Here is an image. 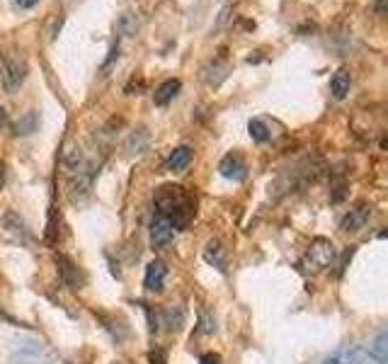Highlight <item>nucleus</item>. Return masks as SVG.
<instances>
[{
  "label": "nucleus",
  "mask_w": 388,
  "mask_h": 364,
  "mask_svg": "<svg viewBox=\"0 0 388 364\" xmlns=\"http://www.w3.org/2000/svg\"><path fill=\"white\" fill-rule=\"evenodd\" d=\"M148 362L151 364H165V350H153V352L148 354Z\"/></svg>",
  "instance_id": "obj_16"
},
{
  "label": "nucleus",
  "mask_w": 388,
  "mask_h": 364,
  "mask_svg": "<svg viewBox=\"0 0 388 364\" xmlns=\"http://www.w3.org/2000/svg\"><path fill=\"white\" fill-rule=\"evenodd\" d=\"M192 163V148L190 146H177L170 155H168V170L182 172Z\"/></svg>",
  "instance_id": "obj_9"
},
{
  "label": "nucleus",
  "mask_w": 388,
  "mask_h": 364,
  "mask_svg": "<svg viewBox=\"0 0 388 364\" xmlns=\"http://www.w3.org/2000/svg\"><path fill=\"white\" fill-rule=\"evenodd\" d=\"M37 3H39V0H15L17 8H34Z\"/></svg>",
  "instance_id": "obj_18"
},
{
  "label": "nucleus",
  "mask_w": 388,
  "mask_h": 364,
  "mask_svg": "<svg viewBox=\"0 0 388 364\" xmlns=\"http://www.w3.org/2000/svg\"><path fill=\"white\" fill-rule=\"evenodd\" d=\"M5 122V112H3V107H0V124Z\"/></svg>",
  "instance_id": "obj_20"
},
{
  "label": "nucleus",
  "mask_w": 388,
  "mask_h": 364,
  "mask_svg": "<svg viewBox=\"0 0 388 364\" xmlns=\"http://www.w3.org/2000/svg\"><path fill=\"white\" fill-rule=\"evenodd\" d=\"M165 279H168V268H165L163 260H153V263H148V268H146V277H144L146 289L160 294V291L165 289Z\"/></svg>",
  "instance_id": "obj_6"
},
{
  "label": "nucleus",
  "mask_w": 388,
  "mask_h": 364,
  "mask_svg": "<svg viewBox=\"0 0 388 364\" xmlns=\"http://www.w3.org/2000/svg\"><path fill=\"white\" fill-rule=\"evenodd\" d=\"M199 364H221V357H218L216 352H207V354H202Z\"/></svg>",
  "instance_id": "obj_17"
},
{
  "label": "nucleus",
  "mask_w": 388,
  "mask_h": 364,
  "mask_svg": "<svg viewBox=\"0 0 388 364\" xmlns=\"http://www.w3.org/2000/svg\"><path fill=\"white\" fill-rule=\"evenodd\" d=\"M369 216H372V207L369 204H357V207H352L350 211L345 214V219L340 221V229L342 231H347V233H354V231H359V229H364V224L369 221Z\"/></svg>",
  "instance_id": "obj_5"
},
{
  "label": "nucleus",
  "mask_w": 388,
  "mask_h": 364,
  "mask_svg": "<svg viewBox=\"0 0 388 364\" xmlns=\"http://www.w3.org/2000/svg\"><path fill=\"white\" fill-rule=\"evenodd\" d=\"M248 131H250L253 141H257V144H267V141L272 139L270 129H267L265 122H260V119H253L250 124H248Z\"/></svg>",
  "instance_id": "obj_13"
},
{
  "label": "nucleus",
  "mask_w": 388,
  "mask_h": 364,
  "mask_svg": "<svg viewBox=\"0 0 388 364\" xmlns=\"http://www.w3.org/2000/svg\"><path fill=\"white\" fill-rule=\"evenodd\" d=\"M218 170H221V175L224 177H229V180H243L245 177V163L238 153H229L224 161H221Z\"/></svg>",
  "instance_id": "obj_8"
},
{
  "label": "nucleus",
  "mask_w": 388,
  "mask_h": 364,
  "mask_svg": "<svg viewBox=\"0 0 388 364\" xmlns=\"http://www.w3.org/2000/svg\"><path fill=\"white\" fill-rule=\"evenodd\" d=\"M330 92H333L337 100L347 97V92H350V73H347V70H337V73L330 78Z\"/></svg>",
  "instance_id": "obj_11"
},
{
  "label": "nucleus",
  "mask_w": 388,
  "mask_h": 364,
  "mask_svg": "<svg viewBox=\"0 0 388 364\" xmlns=\"http://www.w3.org/2000/svg\"><path fill=\"white\" fill-rule=\"evenodd\" d=\"M333 260H335V246H333L330 241H325V238H315V241L309 246V250H306V255H303L301 265L306 270L318 272V270L330 268Z\"/></svg>",
  "instance_id": "obj_2"
},
{
  "label": "nucleus",
  "mask_w": 388,
  "mask_h": 364,
  "mask_svg": "<svg viewBox=\"0 0 388 364\" xmlns=\"http://www.w3.org/2000/svg\"><path fill=\"white\" fill-rule=\"evenodd\" d=\"M155 202V214L170 219L172 226L177 229H185L187 224L194 216V202L192 197L185 192V187H177V185H163V187L155 192L153 197Z\"/></svg>",
  "instance_id": "obj_1"
},
{
  "label": "nucleus",
  "mask_w": 388,
  "mask_h": 364,
  "mask_svg": "<svg viewBox=\"0 0 388 364\" xmlns=\"http://www.w3.org/2000/svg\"><path fill=\"white\" fill-rule=\"evenodd\" d=\"M325 364H381L372 352L367 350H359V348H352V350H340V352L330 354L325 359Z\"/></svg>",
  "instance_id": "obj_3"
},
{
  "label": "nucleus",
  "mask_w": 388,
  "mask_h": 364,
  "mask_svg": "<svg viewBox=\"0 0 388 364\" xmlns=\"http://www.w3.org/2000/svg\"><path fill=\"white\" fill-rule=\"evenodd\" d=\"M3 185H5V168L0 166V187H3Z\"/></svg>",
  "instance_id": "obj_19"
},
{
  "label": "nucleus",
  "mask_w": 388,
  "mask_h": 364,
  "mask_svg": "<svg viewBox=\"0 0 388 364\" xmlns=\"http://www.w3.org/2000/svg\"><path fill=\"white\" fill-rule=\"evenodd\" d=\"M204 260H207L209 265H214V268L224 270L226 260H224V248H221V243H218V241H209L207 243V250H204Z\"/></svg>",
  "instance_id": "obj_12"
},
{
  "label": "nucleus",
  "mask_w": 388,
  "mask_h": 364,
  "mask_svg": "<svg viewBox=\"0 0 388 364\" xmlns=\"http://www.w3.org/2000/svg\"><path fill=\"white\" fill-rule=\"evenodd\" d=\"M25 75H27V64H25V61H20V59L8 61L5 68H3V86H5L8 90H15V88L22 86Z\"/></svg>",
  "instance_id": "obj_7"
},
{
  "label": "nucleus",
  "mask_w": 388,
  "mask_h": 364,
  "mask_svg": "<svg viewBox=\"0 0 388 364\" xmlns=\"http://www.w3.org/2000/svg\"><path fill=\"white\" fill-rule=\"evenodd\" d=\"M180 88H182L180 81H165V83H160L158 90H155V105H160V107L170 105V102L177 97V92H180Z\"/></svg>",
  "instance_id": "obj_10"
},
{
  "label": "nucleus",
  "mask_w": 388,
  "mask_h": 364,
  "mask_svg": "<svg viewBox=\"0 0 388 364\" xmlns=\"http://www.w3.org/2000/svg\"><path fill=\"white\" fill-rule=\"evenodd\" d=\"M175 236V226H172L170 219H165V216L155 214L153 221H151V241L153 246H168Z\"/></svg>",
  "instance_id": "obj_4"
},
{
  "label": "nucleus",
  "mask_w": 388,
  "mask_h": 364,
  "mask_svg": "<svg viewBox=\"0 0 388 364\" xmlns=\"http://www.w3.org/2000/svg\"><path fill=\"white\" fill-rule=\"evenodd\" d=\"M386 340H388V335H386V333H381V335L376 337L374 348H372V354H374V357H376L381 364H386V359H388V354H386Z\"/></svg>",
  "instance_id": "obj_14"
},
{
  "label": "nucleus",
  "mask_w": 388,
  "mask_h": 364,
  "mask_svg": "<svg viewBox=\"0 0 388 364\" xmlns=\"http://www.w3.org/2000/svg\"><path fill=\"white\" fill-rule=\"evenodd\" d=\"M34 127H37V114L29 112V114H25V119L17 122V134H32Z\"/></svg>",
  "instance_id": "obj_15"
}]
</instances>
